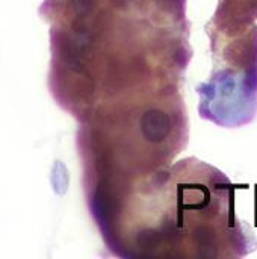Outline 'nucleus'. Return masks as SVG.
Returning a JSON list of instances; mask_svg holds the SVG:
<instances>
[{
    "instance_id": "1",
    "label": "nucleus",
    "mask_w": 257,
    "mask_h": 259,
    "mask_svg": "<svg viewBox=\"0 0 257 259\" xmlns=\"http://www.w3.org/2000/svg\"><path fill=\"white\" fill-rule=\"evenodd\" d=\"M139 129L145 141L158 144L165 141L168 137L171 131V121L165 112L159 109H150L142 114L139 120Z\"/></svg>"
},
{
    "instance_id": "2",
    "label": "nucleus",
    "mask_w": 257,
    "mask_h": 259,
    "mask_svg": "<svg viewBox=\"0 0 257 259\" xmlns=\"http://www.w3.org/2000/svg\"><path fill=\"white\" fill-rule=\"evenodd\" d=\"M161 240H162V234L155 229H142L136 237L138 246L144 250H151V249L158 247Z\"/></svg>"
},
{
    "instance_id": "3",
    "label": "nucleus",
    "mask_w": 257,
    "mask_h": 259,
    "mask_svg": "<svg viewBox=\"0 0 257 259\" xmlns=\"http://www.w3.org/2000/svg\"><path fill=\"white\" fill-rule=\"evenodd\" d=\"M73 8L79 17H86L92 11V0H73Z\"/></svg>"
}]
</instances>
